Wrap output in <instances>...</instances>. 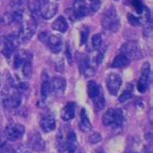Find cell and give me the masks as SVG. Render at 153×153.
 <instances>
[{"instance_id": "obj_1", "label": "cell", "mask_w": 153, "mask_h": 153, "mask_svg": "<svg viewBox=\"0 0 153 153\" xmlns=\"http://www.w3.org/2000/svg\"><path fill=\"white\" fill-rule=\"evenodd\" d=\"M124 120H125V116H124V111L122 110L110 108L104 114L102 122L105 126H110L114 130H120L123 126Z\"/></svg>"}, {"instance_id": "obj_2", "label": "cell", "mask_w": 153, "mask_h": 153, "mask_svg": "<svg viewBox=\"0 0 153 153\" xmlns=\"http://www.w3.org/2000/svg\"><path fill=\"white\" fill-rule=\"evenodd\" d=\"M102 26L105 30H108L110 32H116L120 28L119 19L116 14V11L114 7H111L106 14L104 15L102 19Z\"/></svg>"}, {"instance_id": "obj_3", "label": "cell", "mask_w": 153, "mask_h": 153, "mask_svg": "<svg viewBox=\"0 0 153 153\" xmlns=\"http://www.w3.org/2000/svg\"><path fill=\"white\" fill-rule=\"evenodd\" d=\"M120 54L124 55L129 60L139 59L142 56V52L138 46V43L135 41H128L124 43L120 48Z\"/></svg>"}, {"instance_id": "obj_4", "label": "cell", "mask_w": 153, "mask_h": 153, "mask_svg": "<svg viewBox=\"0 0 153 153\" xmlns=\"http://www.w3.org/2000/svg\"><path fill=\"white\" fill-rule=\"evenodd\" d=\"M151 71H150V65L149 63L146 62L142 67V72H140V76L138 82V90L140 93H144L149 85Z\"/></svg>"}, {"instance_id": "obj_5", "label": "cell", "mask_w": 153, "mask_h": 153, "mask_svg": "<svg viewBox=\"0 0 153 153\" xmlns=\"http://www.w3.org/2000/svg\"><path fill=\"white\" fill-rule=\"evenodd\" d=\"M25 132V126H22V124L19 123H12L10 125H8L5 129V136L6 138L11 140V142H15L21 139Z\"/></svg>"}, {"instance_id": "obj_6", "label": "cell", "mask_w": 153, "mask_h": 153, "mask_svg": "<svg viewBox=\"0 0 153 153\" xmlns=\"http://www.w3.org/2000/svg\"><path fill=\"white\" fill-rule=\"evenodd\" d=\"M106 84H107V88H108V92H110L111 95L115 96V95H117L120 87H121L122 79L118 74L111 73L107 76Z\"/></svg>"}, {"instance_id": "obj_7", "label": "cell", "mask_w": 153, "mask_h": 153, "mask_svg": "<svg viewBox=\"0 0 153 153\" xmlns=\"http://www.w3.org/2000/svg\"><path fill=\"white\" fill-rule=\"evenodd\" d=\"M36 30V22L33 18L29 19L26 22H22V26L21 30V35H19V40L23 42H27L31 39L34 35Z\"/></svg>"}, {"instance_id": "obj_8", "label": "cell", "mask_w": 153, "mask_h": 153, "mask_svg": "<svg viewBox=\"0 0 153 153\" xmlns=\"http://www.w3.org/2000/svg\"><path fill=\"white\" fill-rule=\"evenodd\" d=\"M28 147L30 149L37 151V152H41L45 149V142L42 139L41 135L39 133H33L29 136V139H28Z\"/></svg>"}, {"instance_id": "obj_9", "label": "cell", "mask_w": 153, "mask_h": 153, "mask_svg": "<svg viewBox=\"0 0 153 153\" xmlns=\"http://www.w3.org/2000/svg\"><path fill=\"white\" fill-rule=\"evenodd\" d=\"M51 90L52 93L55 96H61L64 94L66 89V79L63 78H59L56 76L51 79Z\"/></svg>"}, {"instance_id": "obj_10", "label": "cell", "mask_w": 153, "mask_h": 153, "mask_svg": "<svg viewBox=\"0 0 153 153\" xmlns=\"http://www.w3.org/2000/svg\"><path fill=\"white\" fill-rule=\"evenodd\" d=\"M19 43V39L16 36H10L8 37L5 42H4V47H3V54L10 57L11 54L15 51V50L17 49V47Z\"/></svg>"}, {"instance_id": "obj_11", "label": "cell", "mask_w": 153, "mask_h": 153, "mask_svg": "<svg viewBox=\"0 0 153 153\" xmlns=\"http://www.w3.org/2000/svg\"><path fill=\"white\" fill-rule=\"evenodd\" d=\"M48 45L51 51L53 52V53H58L59 51H61L62 48H63V43H62V39L59 35L56 34H51L48 37Z\"/></svg>"}, {"instance_id": "obj_12", "label": "cell", "mask_w": 153, "mask_h": 153, "mask_svg": "<svg viewBox=\"0 0 153 153\" xmlns=\"http://www.w3.org/2000/svg\"><path fill=\"white\" fill-rule=\"evenodd\" d=\"M22 103V93L16 91L12 93L11 96L3 101V105L6 108H18Z\"/></svg>"}, {"instance_id": "obj_13", "label": "cell", "mask_w": 153, "mask_h": 153, "mask_svg": "<svg viewBox=\"0 0 153 153\" xmlns=\"http://www.w3.org/2000/svg\"><path fill=\"white\" fill-rule=\"evenodd\" d=\"M73 10L78 19L89 15V7H87L85 0H75Z\"/></svg>"}, {"instance_id": "obj_14", "label": "cell", "mask_w": 153, "mask_h": 153, "mask_svg": "<svg viewBox=\"0 0 153 153\" xmlns=\"http://www.w3.org/2000/svg\"><path fill=\"white\" fill-rule=\"evenodd\" d=\"M40 126H41L42 130L46 133L52 132L56 127V120L53 115L47 114L44 115L40 121Z\"/></svg>"}, {"instance_id": "obj_15", "label": "cell", "mask_w": 153, "mask_h": 153, "mask_svg": "<svg viewBox=\"0 0 153 153\" xmlns=\"http://www.w3.org/2000/svg\"><path fill=\"white\" fill-rule=\"evenodd\" d=\"M58 7L53 2H49L44 6L40 11V16L45 19H51L57 13Z\"/></svg>"}, {"instance_id": "obj_16", "label": "cell", "mask_w": 153, "mask_h": 153, "mask_svg": "<svg viewBox=\"0 0 153 153\" xmlns=\"http://www.w3.org/2000/svg\"><path fill=\"white\" fill-rule=\"evenodd\" d=\"M65 146H66L68 153H76V150H78L79 143H78V139H76V136L74 131L71 130L67 134L66 140H65Z\"/></svg>"}, {"instance_id": "obj_17", "label": "cell", "mask_w": 153, "mask_h": 153, "mask_svg": "<svg viewBox=\"0 0 153 153\" xmlns=\"http://www.w3.org/2000/svg\"><path fill=\"white\" fill-rule=\"evenodd\" d=\"M76 114V104L74 102L67 103L61 111V118L64 121H69V120L73 119Z\"/></svg>"}, {"instance_id": "obj_18", "label": "cell", "mask_w": 153, "mask_h": 153, "mask_svg": "<svg viewBox=\"0 0 153 153\" xmlns=\"http://www.w3.org/2000/svg\"><path fill=\"white\" fill-rule=\"evenodd\" d=\"M32 55L27 52L26 51H19L15 56V61H14V67L19 68L22 66V64L26 61H31Z\"/></svg>"}, {"instance_id": "obj_19", "label": "cell", "mask_w": 153, "mask_h": 153, "mask_svg": "<svg viewBox=\"0 0 153 153\" xmlns=\"http://www.w3.org/2000/svg\"><path fill=\"white\" fill-rule=\"evenodd\" d=\"M51 28L53 30L60 32V33H65L68 30V22L66 21V19L64 18L63 16H59V17L51 23Z\"/></svg>"}, {"instance_id": "obj_20", "label": "cell", "mask_w": 153, "mask_h": 153, "mask_svg": "<svg viewBox=\"0 0 153 153\" xmlns=\"http://www.w3.org/2000/svg\"><path fill=\"white\" fill-rule=\"evenodd\" d=\"M79 128L82 132H88L91 130V122L88 118L86 111L84 108H82L80 111V122H79Z\"/></svg>"}, {"instance_id": "obj_21", "label": "cell", "mask_w": 153, "mask_h": 153, "mask_svg": "<svg viewBox=\"0 0 153 153\" xmlns=\"http://www.w3.org/2000/svg\"><path fill=\"white\" fill-rule=\"evenodd\" d=\"M102 88L100 85H98L95 80H89L87 83V94L91 99H94L100 92H101Z\"/></svg>"}, {"instance_id": "obj_22", "label": "cell", "mask_w": 153, "mask_h": 153, "mask_svg": "<svg viewBox=\"0 0 153 153\" xmlns=\"http://www.w3.org/2000/svg\"><path fill=\"white\" fill-rule=\"evenodd\" d=\"M52 93L51 90V80L49 79H44L42 86H41V96H42V100L45 101V100L49 97V96Z\"/></svg>"}, {"instance_id": "obj_23", "label": "cell", "mask_w": 153, "mask_h": 153, "mask_svg": "<svg viewBox=\"0 0 153 153\" xmlns=\"http://www.w3.org/2000/svg\"><path fill=\"white\" fill-rule=\"evenodd\" d=\"M129 63H130V60L127 57H125L124 55L119 54L114 59L111 67L112 68H124V67H126Z\"/></svg>"}, {"instance_id": "obj_24", "label": "cell", "mask_w": 153, "mask_h": 153, "mask_svg": "<svg viewBox=\"0 0 153 153\" xmlns=\"http://www.w3.org/2000/svg\"><path fill=\"white\" fill-rule=\"evenodd\" d=\"M93 100V103H94V106L96 107L97 110H103L105 108V104H106V101H105V96L103 93V90H101V92L96 96V97Z\"/></svg>"}, {"instance_id": "obj_25", "label": "cell", "mask_w": 153, "mask_h": 153, "mask_svg": "<svg viewBox=\"0 0 153 153\" xmlns=\"http://www.w3.org/2000/svg\"><path fill=\"white\" fill-rule=\"evenodd\" d=\"M132 95H133V88H132V86L130 85V83H129L126 89L124 90V91L122 92V94L119 96L118 101H119L120 103L126 102V101H128L129 99H131Z\"/></svg>"}, {"instance_id": "obj_26", "label": "cell", "mask_w": 153, "mask_h": 153, "mask_svg": "<svg viewBox=\"0 0 153 153\" xmlns=\"http://www.w3.org/2000/svg\"><path fill=\"white\" fill-rule=\"evenodd\" d=\"M103 44V36L102 34L97 33L92 37V47L94 50H100Z\"/></svg>"}, {"instance_id": "obj_27", "label": "cell", "mask_w": 153, "mask_h": 153, "mask_svg": "<svg viewBox=\"0 0 153 153\" xmlns=\"http://www.w3.org/2000/svg\"><path fill=\"white\" fill-rule=\"evenodd\" d=\"M22 74L26 79H29L32 76V64L31 61H26L22 64Z\"/></svg>"}, {"instance_id": "obj_28", "label": "cell", "mask_w": 153, "mask_h": 153, "mask_svg": "<svg viewBox=\"0 0 153 153\" xmlns=\"http://www.w3.org/2000/svg\"><path fill=\"white\" fill-rule=\"evenodd\" d=\"M132 6L134 7L137 14H139V15L142 14V12L143 11V8H144L142 0H132Z\"/></svg>"}, {"instance_id": "obj_29", "label": "cell", "mask_w": 153, "mask_h": 153, "mask_svg": "<svg viewBox=\"0 0 153 153\" xmlns=\"http://www.w3.org/2000/svg\"><path fill=\"white\" fill-rule=\"evenodd\" d=\"M143 36H144V38H146V39L152 37V22H149L144 25Z\"/></svg>"}, {"instance_id": "obj_30", "label": "cell", "mask_w": 153, "mask_h": 153, "mask_svg": "<svg viewBox=\"0 0 153 153\" xmlns=\"http://www.w3.org/2000/svg\"><path fill=\"white\" fill-rule=\"evenodd\" d=\"M88 140H89V143H92V144L98 143H100L102 140V136L100 135L98 132H93L89 136V138H88Z\"/></svg>"}, {"instance_id": "obj_31", "label": "cell", "mask_w": 153, "mask_h": 153, "mask_svg": "<svg viewBox=\"0 0 153 153\" xmlns=\"http://www.w3.org/2000/svg\"><path fill=\"white\" fill-rule=\"evenodd\" d=\"M64 67H65V64H64V60L62 58H57L54 61V69L56 72L62 73L64 72Z\"/></svg>"}, {"instance_id": "obj_32", "label": "cell", "mask_w": 153, "mask_h": 153, "mask_svg": "<svg viewBox=\"0 0 153 153\" xmlns=\"http://www.w3.org/2000/svg\"><path fill=\"white\" fill-rule=\"evenodd\" d=\"M128 22H130V25H133V26H140V25L139 17H136L135 15L129 14L128 15Z\"/></svg>"}, {"instance_id": "obj_33", "label": "cell", "mask_w": 153, "mask_h": 153, "mask_svg": "<svg viewBox=\"0 0 153 153\" xmlns=\"http://www.w3.org/2000/svg\"><path fill=\"white\" fill-rule=\"evenodd\" d=\"M88 34H89L88 28H83V29L80 31V45H84V44L87 42Z\"/></svg>"}, {"instance_id": "obj_34", "label": "cell", "mask_w": 153, "mask_h": 153, "mask_svg": "<svg viewBox=\"0 0 153 153\" xmlns=\"http://www.w3.org/2000/svg\"><path fill=\"white\" fill-rule=\"evenodd\" d=\"M101 0H90V7L89 9L92 11V12H97L100 7H101Z\"/></svg>"}, {"instance_id": "obj_35", "label": "cell", "mask_w": 153, "mask_h": 153, "mask_svg": "<svg viewBox=\"0 0 153 153\" xmlns=\"http://www.w3.org/2000/svg\"><path fill=\"white\" fill-rule=\"evenodd\" d=\"M65 55L67 58V61L69 64L73 63V53H72V51L69 47V44H66V48H65Z\"/></svg>"}, {"instance_id": "obj_36", "label": "cell", "mask_w": 153, "mask_h": 153, "mask_svg": "<svg viewBox=\"0 0 153 153\" xmlns=\"http://www.w3.org/2000/svg\"><path fill=\"white\" fill-rule=\"evenodd\" d=\"M28 89V83L27 82H21L18 85V91L19 93H22Z\"/></svg>"}, {"instance_id": "obj_37", "label": "cell", "mask_w": 153, "mask_h": 153, "mask_svg": "<svg viewBox=\"0 0 153 153\" xmlns=\"http://www.w3.org/2000/svg\"><path fill=\"white\" fill-rule=\"evenodd\" d=\"M39 40L41 42H47L48 41V33L47 32H41V33L39 34Z\"/></svg>"}, {"instance_id": "obj_38", "label": "cell", "mask_w": 153, "mask_h": 153, "mask_svg": "<svg viewBox=\"0 0 153 153\" xmlns=\"http://www.w3.org/2000/svg\"><path fill=\"white\" fill-rule=\"evenodd\" d=\"M1 80H2V78H1V74H0V86H1Z\"/></svg>"}, {"instance_id": "obj_39", "label": "cell", "mask_w": 153, "mask_h": 153, "mask_svg": "<svg viewBox=\"0 0 153 153\" xmlns=\"http://www.w3.org/2000/svg\"><path fill=\"white\" fill-rule=\"evenodd\" d=\"M95 153H104V152H102V151H96Z\"/></svg>"}, {"instance_id": "obj_40", "label": "cell", "mask_w": 153, "mask_h": 153, "mask_svg": "<svg viewBox=\"0 0 153 153\" xmlns=\"http://www.w3.org/2000/svg\"><path fill=\"white\" fill-rule=\"evenodd\" d=\"M129 153H136V152H129Z\"/></svg>"}, {"instance_id": "obj_41", "label": "cell", "mask_w": 153, "mask_h": 153, "mask_svg": "<svg viewBox=\"0 0 153 153\" xmlns=\"http://www.w3.org/2000/svg\"><path fill=\"white\" fill-rule=\"evenodd\" d=\"M79 153H82V151H80V152H79Z\"/></svg>"}, {"instance_id": "obj_42", "label": "cell", "mask_w": 153, "mask_h": 153, "mask_svg": "<svg viewBox=\"0 0 153 153\" xmlns=\"http://www.w3.org/2000/svg\"><path fill=\"white\" fill-rule=\"evenodd\" d=\"M56 1H59V0H56Z\"/></svg>"}, {"instance_id": "obj_43", "label": "cell", "mask_w": 153, "mask_h": 153, "mask_svg": "<svg viewBox=\"0 0 153 153\" xmlns=\"http://www.w3.org/2000/svg\"><path fill=\"white\" fill-rule=\"evenodd\" d=\"M116 1H118V0H116Z\"/></svg>"}]
</instances>
